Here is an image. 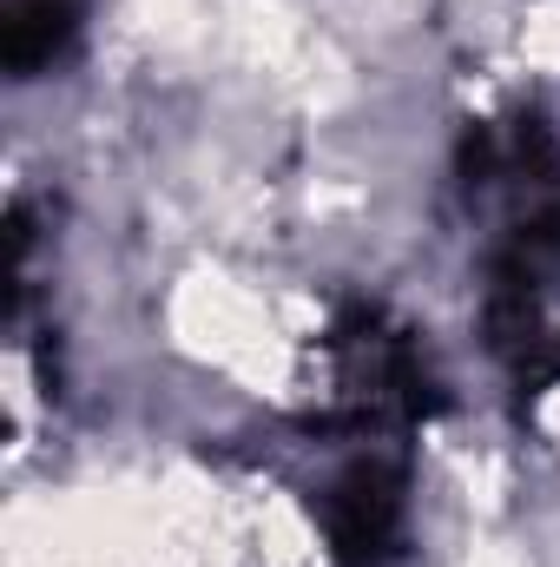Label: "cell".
I'll return each instance as SVG.
<instances>
[{"instance_id":"277c9868","label":"cell","mask_w":560,"mask_h":567,"mask_svg":"<svg viewBox=\"0 0 560 567\" xmlns=\"http://www.w3.org/2000/svg\"><path fill=\"white\" fill-rule=\"evenodd\" d=\"M86 0H0V60L13 80H33L73 53Z\"/></svg>"},{"instance_id":"3957f363","label":"cell","mask_w":560,"mask_h":567,"mask_svg":"<svg viewBox=\"0 0 560 567\" xmlns=\"http://www.w3.org/2000/svg\"><path fill=\"white\" fill-rule=\"evenodd\" d=\"M330 561L390 567L409 542V442H343L310 495Z\"/></svg>"},{"instance_id":"6da1fadb","label":"cell","mask_w":560,"mask_h":567,"mask_svg":"<svg viewBox=\"0 0 560 567\" xmlns=\"http://www.w3.org/2000/svg\"><path fill=\"white\" fill-rule=\"evenodd\" d=\"M442 410V383L428 370L422 337L383 303L350 297L317 337V416L323 449L343 442H409Z\"/></svg>"},{"instance_id":"7a4b0ae2","label":"cell","mask_w":560,"mask_h":567,"mask_svg":"<svg viewBox=\"0 0 560 567\" xmlns=\"http://www.w3.org/2000/svg\"><path fill=\"white\" fill-rule=\"evenodd\" d=\"M481 337L521 396L560 390V212L481 231Z\"/></svg>"}]
</instances>
